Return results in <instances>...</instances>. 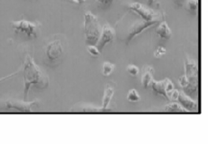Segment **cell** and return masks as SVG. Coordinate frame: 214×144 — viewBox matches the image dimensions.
Returning <instances> with one entry per match:
<instances>
[{"instance_id": "obj_19", "label": "cell", "mask_w": 214, "mask_h": 144, "mask_svg": "<svg viewBox=\"0 0 214 144\" xmlns=\"http://www.w3.org/2000/svg\"><path fill=\"white\" fill-rule=\"evenodd\" d=\"M79 110L81 112H100V108L94 105H83L82 109Z\"/></svg>"}, {"instance_id": "obj_10", "label": "cell", "mask_w": 214, "mask_h": 144, "mask_svg": "<svg viewBox=\"0 0 214 144\" xmlns=\"http://www.w3.org/2000/svg\"><path fill=\"white\" fill-rule=\"evenodd\" d=\"M177 102L183 108L186 109L188 112L192 111V110H198L197 103L195 100H193L190 96H188L187 94H185L183 91L179 92Z\"/></svg>"}, {"instance_id": "obj_20", "label": "cell", "mask_w": 214, "mask_h": 144, "mask_svg": "<svg viewBox=\"0 0 214 144\" xmlns=\"http://www.w3.org/2000/svg\"><path fill=\"white\" fill-rule=\"evenodd\" d=\"M87 50H88V52H89L90 55H92V56H94V57H97V56H100V55H101V52L98 50V49L97 48L96 45H88Z\"/></svg>"}, {"instance_id": "obj_2", "label": "cell", "mask_w": 214, "mask_h": 144, "mask_svg": "<svg viewBox=\"0 0 214 144\" xmlns=\"http://www.w3.org/2000/svg\"><path fill=\"white\" fill-rule=\"evenodd\" d=\"M44 51L47 65L59 64L66 55V42H63V37L54 36L51 39L47 42Z\"/></svg>"}, {"instance_id": "obj_9", "label": "cell", "mask_w": 214, "mask_h": 144, "mask_svg": "<svg viewBox=\"0 0 214 144\" xmlns=\"http://www.w3.org/2000/svg\"><path fill=\"white\" fill-rule=\"evenodd\" d=\"M115 37V31L113 29H111V27L109 24H105L103 29H102V32H101V36L100 38L97 43V48L98 49V50L101 52L104 49V47L108 44L109 42H112L114 40Z\"/></svg>"}, {"instance_id": "obj_13", "label": "cell", "mask_w": 214, "mask_h": 144, "mask_svg": "<svg viewBox=\"0 0 214 144\" xmlns=\"http://www.w3.org/2000/svg\"><path fill=\"white\" fill-rule=\"evenodd\" d=\"M156 34L162 39H170L172 37V31L169 29L166 20H164L157 28L156 29Z\"/></svg>"}, {"instance_id": "obj_8", "label": "cell", "mask_w": 214, "mask_h": 144, "mask_svg": "<svg viewBox=\"0 0 214 144\" xmlns=\"http://www.w3.org/2000/svg\"><path fill=\"white\" fill-rule=\"evenodd\" d=\"M158 18L152 20H143V21H136L135 22L128 32V39H127V43H128L134 37L136 36L140 35L141 33H143V31L152 26H154L157 22H158Z\"/></svg>"}, {"instance_id": "obj_21", "label": "cell", "mask_w": 214, "mask_h": 144, "mask_svg": "<svg viewBox=\"0 0 214 144\" xmlns=\"http://www.w3.org/2000/svg\"><path fill=\"white\" fill-rule=\"evenodd\" d=\"M127 71L132 76H136L139 73V68L135 65H128L127 67Z\"/></svg>"}, {"instance_id": "obj_11", "label": "cell", "mask_w": 214, "mask_h": 144, "mask_svg": "<svg viewBox=\"0 0 214 144\" xmlns=\"http://www.w3.org/2000/svg\"><path fill=\"white\" fill-rule=\"evenodd\" d=\"M168 80H169L168 78H166V79H164L162 80H159V81L152 80L150 84L151 88H152V91L155 94L162 96H164L167 100H169L168 95L166 93V84H167Z\"/></svg>"}, {"instance_id": "obj_6", "label": "cell", "mask_w": 214, "mask_h": 144, "mask_svg": "<svg viewBox=\"0 0 214 144\" xmlns=\"http://www.w3.org/2000/svg\"><path fill=\"white\" fill-rule=\"evenodd\" d=\"M15 34H25L27 36L34 38L37 36L40 24L38 22H30L24 19L11 22Z\"/></svg>"}, {"instance_id": "obj_5", "label": "cell", "mask_w": 214, "mask_h": 144, "mask_svg": "<svg viewBox=\"0 0 214 144\" xmlns=\"http://www.w3.org/2000/svg\"><path fill=\"white\" fill-rule=\"evenodd\" d=\"M39 106V101L35 100L32 102L21 101L14 98H5L0 100L1 110H15L19 112H33L34 109Z\"/></svg>"}, {"instance_id": "obj_16", "label": "cell", "mask_w": 214, "mask_h": 144, "mask_svg": "<svg viewBox=\"0 0 214 144\" xmlns=\"http://www.w3.org/2000/svg\"><path fill=\"white\" fill-rule=\"evenodd\" d=\"M186 9L192 14H196L198 9V0H187Z\"/></svg>"}, {"instance_id": "obj_15", "label": "cell", "mask_w": 214, "mask_h": 144, "mask_svg": "<svg viewBox=\"0 0 214 144\" xmlns=\"http://www.w3.org/2000/svg\"><path fill=\"white\" fill-rule=\"evenodd\" d=\"M163 110L166 111V112H185V113L188 112L186 109L183 108L177 101H174V102L166 105L164 107Z\"/></svg>"}, {"instance_id": "obj_1", "label": "cell", "mask_w": 214, "mask_h": 144, "mask_svg": "<svg viewBox=\"0 0 214 144\" xmlns=\"http://www.w3.org/2000/svg\"><path fill=\"white\" fill-rule=\"evenodd\" d=\"M22 72L23 73L24 99H27L31 87H36L37 88H45L49 85V78L47 74L36 65L33 59V57L29 52L25 53L24 60L21 67L16 72L0 79V81L16 75L17 72Z\"/></svg>"}, {"instance_id": "obj_27", "label": "cell", "mask_w": 214, "mask_h": 144, "mask_svg": "<svg viewBox=\"0 0 214 144\" xmlns=\"http://www.w3.org/2000/svg\"><path fill=\"white\" fill-rule=\"evenodd\" d=\"M154 1H155V0H148V3H149V4H152Z\"/></svg>"}, {"instance_id": "obj_14", "label": "cell", "mask_w": 214, "mask_h": 144, "mask_svg": "<svg viewBox=\"0 0 214 144\" xmlns=\"http://www.w3.org/2000/svg\"><path fill=\"white\" fill-rule=\"evenodd\" d=\"M153 73H154V69L151 67L147 66L143 67V76H142V84L143 88H147L150 86L151 80H153Z\"/></svg>"}, {"instance_id": "obj_24", "label": "cell", "mask_w": 214, "mask_h": 144, "mask_svg": "<svg viewBox=\"0 0 214 144\" xmlns=\"http://www.w3.org/2000/svg\"><path fill=\"white\" fill-rule=\"evenodd\" d=\"M113 1H114V0H97V3L100 6H102V7H104V8H107V7H109V6L112 4Z\"/></svg>"}, {"instance_id": "obj_26", "label": "cell", "mask_w": 214, "mask_h": 144, "mask_svg": "<svg viewBox=\"0 0 214 144\" xmlns=\"http://www.w3.org/2000/svg\"><path fill=\"white\" fill-rule=\"evenodd\" d=\"M69 1H72V2H74L76 4H81L83 2H85L86 0H69Z\"/></svg>"}, {"instance_id": "obj_22", "label": "cell", "mask_w": 214, "mask_h": 144, "mask_svg": "<svg viewBox=\"0 0 214 144\" xmlns=\"http://www.w3.org/2000/svg\"><path fill=\"white\" fill-rule=\"evenodd\" d=\"M166 53V48H164V47H162V46H158V47L157 48L156 51L154 52V56H155V58H159L163 57Z\"/></svg>"}, {"instance_id": "obj_4", "label": "cell", "mask_w": 214, "mask_h": 144, "mask_svg": "<svg viewBox=\"0 0 214 144\" xmlns=\"http://www.w3.org/2000/svg\"><path fill=\"white\" fill-rule=\"evenodd\" d=\"M184 69L188 84L183 88V92L192 97H196L198 93V66L195 60L187 57L184 60Z\"/></svg>"}, {"instance_id": "obj_7", "label": "cell", "mask_w": 214, "mask_h": 144, "mask_svg": "<svg viewBox=\"0 0 214 144\" xmlns=\"http://www.w3.org/2000/svg\"><path fill=\"white\" fill-rule=\"evenodd\" d=\"M128 8L139 14L143 18V20H152L158 18V14L154 10H152L151 8H148L143 5V4L137 2L129 4L128 5Z\"/></svg>"}, {"instance_id": "obj_18", "label": "cell", "mask_w": 214, "mask_h": 144, "mask_svg": "<svg viewBox=\"0 0 214 144\" xmlns=\"http://www.w3.org/2000/svg\"><path fill=\"white\" fill-rule=\"evenodd\" d=\"M115 70V65L110 62H105L103 64V67H102V72L104 76H109L110 74H111L113 71Z\"/></svg>"}, {"instance_id": "obj_12", "label": "cell", "mask_w": 214, "mask_h": 144, "mask_svg": "<svg viewBox=\"0 0 214 144\" xmlns=\"http://www.w3.org/2000/svg\"><path fill=\"white\" fill-rule=\"evenodd\" d=\"M113 94H114V87L111 86V84H107L106 88H105L103 104H102V106L100 107V112H106V111L110 110L108 107H109V105L111 101Z\"/></svg>"}, {"instance_id": "obj_25", "label": "cell", "mask_w": 214, "mask_h": 144, "mask_svg": "<svg viewBox=\"0 0 214 144\" xmlns=\"http://www.w3.org/2000/svg\"><path fill=\"white\" fill-rule=\"evenodd\" d=\"M179 92H180V91L177 90V89H174V90L169 94V96H168L169 100H172V101H177L179 96Z\"/></svg>"}, {"instance_id": "obj_3", "label": "cell", "mask_w": 214, "mask_h": 144, "mask_svg": "<svg viewBox=\"0 0 214 144\" xmlns=\"http://www.w3.org/2000/svg\"><path fill=\"white\" fill-rule=\"evenodd\" d=\"M102 29L100 28L98 19L96 15L90 12H87L84 14V36L85 43L87 45H97Z\"/></svg>"}, {"instance_id": "obj_17", "label": "cell", "mask_w": 214, "mask_h": 144, "mask_svg": "<svg viewBox=\"0 0 214 144\" xmlns=\"http://www.w3.org/2000/svg\"><path fill=\"white\" fill-rule=\"evenodd\" d=\"M127 98L129 102H132V103H136V102H139L141 100V96L140 95L138 94L137 90L136 89H130L128 91V94L127 96Z\"/></svg>"}, {"instance_id": "obj_23", "label": "cell", "mask_w": 214, "mask_h": 144, "mask_svg": "<svg viewBox=\"0 0 214 144\" xmlns=\"http://www.w3.org/2000/svg\"><path fill=\"white\" fill-rule=\"evenodd\" d=\"M179 84H180V86L181 88H183L188 86V78L186 77L185 74H184V75H181V76L179 78Z\"/></svg>"}]
</instances>
